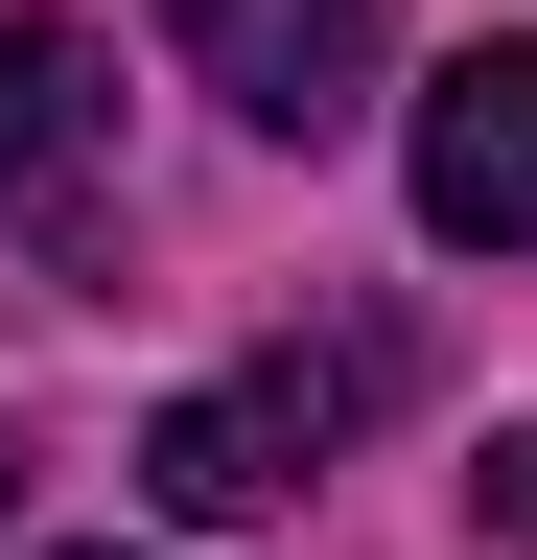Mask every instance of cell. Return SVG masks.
I'll return each mask as SVG.
<instances>
[{"label":"cell","mask_w":537,"mask_h":560,"mask_svg":"<svg viewBox=\"0 0 537 560\" xmlns=\"http://www.w3.org/2000/svg\"><path fill=\"white\" fill-rule=\"evenodd\" d=\"M374 374H397V350L351 327V350H281V374H211V397H164V420H141V490H164L187 537H234V514H281V490L327 467V420H351Z\"/></svg>","instance_id":"cell-1"},{"label":"cell","mask_w":537,"mask_h":560,"mask_svg":"<svg viewBox=\"0 0 537 560\" xmlns=\"http://www.w3.org/2000/svg\"><path fill=\"white\" fill-rule=\"evenodd\" d=\"M397 164H421V234L444 257H537V24L514 47H444Z\"/></svg>","instance_id":"cell-2"},{"label":"cell","mask_w":537,"mask_h":560,"mask_svg":"<svg viewBox=\"0 0 537 560\" xmlns=\"http://www.w3.org/2000/svg\"><path fill=\"white\" fill-rule=\"evenodd\" d=\"M187 70H211L257 140H327L374 94V0H187Z\"/></svg>","instance_id":"cell-3"},{"label":"cell","mask_w":537,"mask_h":560,"mask_svg":"<svg viewBox=\"0 0 537 560\" xmlns=\"http://www.w3.org/2000/svg\"><path fill=\"white\" fill-rule=\"evenodd\" d=\"M94 140V24L71 0H0V187H47Z\"/></svg>","instance_id":"cell-4"},{"label":"cell","mask_w":537,"mask_h":560,"mask_svg":"<svg viewBox=\"0 0 537 560\" xmlns=\"http://www.w3.org/2000/svg\"><path fill=\"white\" fill-rule=\"evenodd\" d=\"M491 514H514V537H537V420H514V444H491Z\"/></svg>","instance_id":"cell-5"},{"label":"cell","mask_w":537,"mask_h":560,"mask_svg":"<svg viewBox=\"0 0 537 560\" xmlns=\"http://www.w3.org/2000/svg\"><path fill=\"white\" fill-rule=\"evenodd\" d=\"M24 490H47V444H24V420H0V514H24Z\"/></svg>","instance_id":"cell-6"}]
</instances>
